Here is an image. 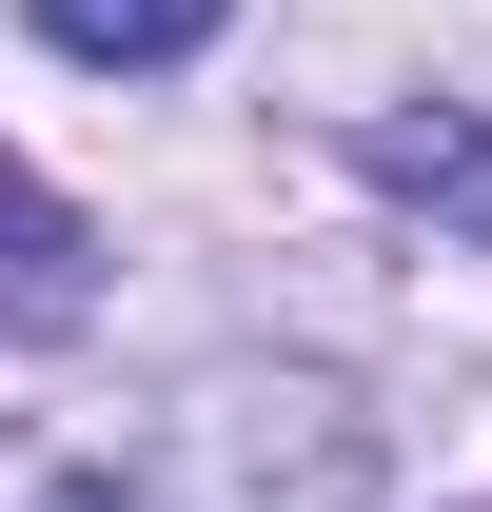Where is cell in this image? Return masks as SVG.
Listing matches in <instances>:
<instances>
[{
    "mask_svg": "<svg viewBox=\"0 0 492 512\" xmlns=\"http://www.w3.org/2000/svg\"><path fill=\"white\" fill-rule=\"evenodd\" d=\"M237 0H40V40L60 60H119V79H158V60H197Z\"/></svg>",
    "mask_w": 492,
    "mask_h": 512,
    "instance_id": "6da1fadb",
    "label": "cell"
},
{
    "mask_svg": "<svg viewBox=\"0 0 492 512\" xmlns=\"http://www.w3.org/2000/svg\"><path fill=\"white\" fill-rule=\"evenodd\" d=\"M60 512H99V493H60Z\"/></svg>",
    "mask_w": 492,
    "mask_h": 512,
    "instance_id": "7a4b0ae2",
    "label": "cell"
}]
</instances>
